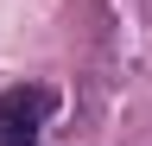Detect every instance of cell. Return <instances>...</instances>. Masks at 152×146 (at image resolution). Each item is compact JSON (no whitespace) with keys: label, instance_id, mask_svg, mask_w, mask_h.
<instances>
[{"label":"cell","instance_id":"6da1fadb","mask_svg":"<svg viewBox=\"0 0 152 146\" xmlns=\"http://www.w3.org/2000/svg\"><path fill=\"white\" fill-rule=\"evenodd\" d=\"M45 114H51V89H7L0 95V146H38Z\"/></svg>","mask_w":152,"mask_h":146}]
</instances>
